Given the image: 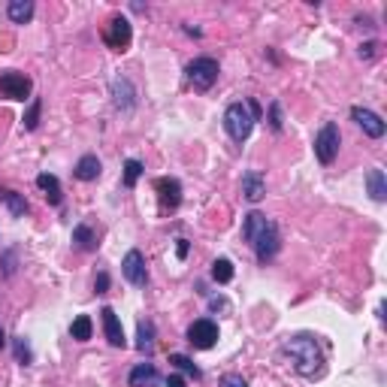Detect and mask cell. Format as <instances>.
Returning <instances> with one entry per match:
<instances>
[{"label":"cell","mask_w":387,"mask_h":387,"mask_svg":"<svg viewBox=\"0 0 387 387\" xmlns=\"http://www.w3.org/2000/svg\"><path fill=\"white\" fill-rule=\"evenodd\" d=\"M188 342L194 345V348H212V345L218 342V324L215 321H209V318H200V321H194L191 327H188Z\"/></svg>","instance_id":"ba28073f"},{"label":"cell","mask_w":387,"mask_h":387,"mask_svg":"<svg viewBox=\"0 0 387 387\" xmlns=\"http://www.w3.org/2000/svg\"><path fill=\"white\" fill-rule=\"evenodd\" d=\"M158 194H161V209L163 212H172L179 209V203H182V185H179V179H158Z\"/></svg>","instance_id":"4fadbf2b"},{"label":"cell","mask_w":387,"mask_h":387,"mask_svg":"<svg viewBox=\"0 0 387 387\" xmlns=\"http://www.w3.org/2000/svg\"><path fill=\"white\" fill-rule=\"evenodd\" d=\"M12 351H15V360H19L21 366L34 363V351H30V345H28L24 336H15V339H12Z\"/></svg>","instance_id":"d4e9b609"},{"label":"cell","mask_w":387,"mask_h":387,"mask_svg":"<svg viewBox=\"0 0 387 387\" xmlns=\"http://www.w3.org/2000/svg\"><path fill=\"white\" fill-rule=\"evenodd\" d=\"M212 278H215L218 285L233 282V263H230L227 258H218L215 263H212Z\"/></svg>","instance_id":"cb8c5ba5"},{"label":"cell","mask_w":387,"mask_h":387,"mask_svg":"<svg viewBox=\"0 0 387 387\" xmlns=\"http://www.w3.org/2000/svg\"><path fill=\"white\" fill-rule=\"evenodd\" d=\"M0 97H6V100H28L30 97V79L19 70L0 73Z\"/></svg>","instance_id":"52a82bcc"},{"label":"cell","mask_w":387,"mask_h":387,"mask_svg":"<svg viewBox=\"0 0 387 387\" xmlns=\"http://www.w3.org/2000/svg\"><path fill=\"white\" fill-rule=\"evenodd\" d=\"M91 330H94V324H91V318H88V315H79L70 324V336L76 342H88V339H91Z\"/></svg>","instance_id":"603a6c76"},{"label":"cell","mask_w":387,"mask_h":387,"mask_svg":"<svg viewBox=\"0 0 387 387\" xmlns=\"http://www.w3.org/2000/svg\"><path fill=\"white\" fill-rule=\"evenodd\" d=\"M6 15H10V21L24 24V21L34 19V3H30V0H12V3L6 6Z\"/></svg>","instance_id":"7402d4cb"},{"label":"cell","mask_w":387,"mask_h":387,"mask_svg":"<svg viewBox=\"0 0 387 387\" xmlns=\"http://www.w3.org/2000/svg\"><path fill=\"white\" fill-rule=\"evenodd\" d=\"M218 73L221 70H218L215 57H194V61L185 67V76L197 91H209V88L218 82Z\"/></svg>","instance_id":"277c9868"},{"label":"cell","mask_w":387,"mask_h":387,"mask_svg":"<svg viewBox=\"0 0 387 387\" xmlns=\"http://www.w3.org/2000/svg\"><path fill=\"white\" fill-rule=\"evenodd\" d=\"M106 46L115 48V52H127L130 39H134V28H130V21L125 19V15H112L109 24H106Z\"/></svg>","instance_id":"8992f818"},{"label":"cell","mask_w":387,"mask_h":387,"mask_svg":"<svg viewBox=\"0 0 387 387\" xmlns=\"http://www.w3.org/2000/svg\"><path fill=\"white\" fill-rule=\"evenodd\" d=\"M100 158H97V154H82L79 158V163H76V179L79 182H94V179H100Z\"/></svg>","instance_id":"2e32d148"},{"label":"cell","mask_w":387,"mask_h":387,"mask_svg":"<svg viewBox=\"0 0 387 387\" xmlns=\"http://www.w3.org/2000/svg\"><path fill=\"white\" fill-rule=\"evenodd\" d=\"M130 387H161V372H158V366L154 363H139V366H134L130 369Z\"/></svg>","instance_id":"5bb4252c"},{"label":"cell","mask_w":387,"mask_h":387,"mask_svg":"<svg viewBox=\"0 0 387 387\" xmlns=\"http://www.w3.org/2000/svg\"><path fill=\"white\" fill-rule=\"evenodd\" d=\"M121 276L127 278L130 285H136V287H143L148 282V269H145V258H143V251H127L125 254V260H121Z\"/></svg>","instance_id":"9c48e42d"},{"label":"cell","mask_w":387,"mask_h":387,"mask_svg":"<svg viewBox=\"0 0 387 387\" xmlns=\"http://www.w3.org/2000/svg\"><path fill=\"white\" fill-rule=\"evenodd\" d=\"M224 130L230 134L233 143H245L254 130V115L249 109V103H230L224 112Z\"/></svg>","instance_id":"3957f363"},{"label":"cell","mask_w":387,"mask_h":387,"mask_svg":"<svg viewBox=\"0 0 387 387\" xmlns=\"http://www.w3.org/2000/svg\"><path fill=\"white\" fill-rule=\"evenodd\" d=\"M339 143H342L339 127H336L333 121H327V125L318 130V136H315V154H318V161L321 163H333L336 154H339Z\"/></svg>","instance_id":"5b68a950"},{"label":"cell","mask_w":387,"mask_h":387,"mask_svg":"<svg viewBox=\"0 0 387 387\" xmlns=\"http://www.w3.org/2000/svg\"><path fill=\"white\" fill-rule=\"evenodd\" d=\"M263 194H267V179H263L258 170H249L242 176V197L249 203H260Z\"/></svg>","instance_id":"9a60e30c"},{"label":"cell","mask_w":387,"mask_h":387,"mask_svg":"<svg viewBox=\"0 0 387 387\" xmlns=\"http://www.w3.org/2000/svg\"><path fill=\"white\" fill-rule=\"evenodd\" d=\"M136 348L143 351L145 357L154 351V324L152 321H139L136 324Z\"/></svg>","instance_id":"d6986e66"},{"label":"cell","mask_w":387,"mask_h":387,"mask_svg":"<svg viewBox=\"0 0 387 387\" xmlns=\"http://www.w3.org/2000/svg\"><path fill=\"white\" fill-rule=\"evenodd\" d=\"M94 291H97V294H106V291H109V273H97V278H94Z\"/></svg>","instance_id":"4dcf8cb0"},{"label":"cell","mask_w":387,"mask_h":387,"mask_svg":"<svg viewBox=\"0 0 387 387\" xmlns=\"http://www.w3.org/2000/svg\"><path fill=\"white\" fill-rule=\"evenodd\" d=\"M109 91H112V103L118 106V109H134L136 106V88L127 76H115L109 82Z\"/></svg>","instance_id":"8fae6325"},{"label":"cell","mask_w":387,"mask_h":387,"mask_svg":"<svg viewBox=\"0 0 387 387\" xmlns=\"http://www.w3.org/2000/svg\"><path fill=\"white\" fill-rule=\"evenodd\" d=\"M3 276H15V251L3 254Z\"/></svg>","instance_id":"1f68e13d"},{"label":"cell","mask_w":387,"mask_h":387,"mask_svg":"<svg viewBox=\"0 0 387 387\" xmlns=\"http://www.w3.org/2000/svg\"><path fill=\"white\" fill-rule=\"evenodd\" d=\"M221 387H249V384H245L242 375H233V372H230V375L221 378Z\"/></svg>","instance_id":"f546056e"},{"label":"cell","mask_w":387,"mask_h":387,"mask_svg":"<svg viewBox=\"0 0 387 387\" xmlns=\"http://www.w3.org/2000/svg\"><path fill=\"white\" fill-rule=\"evenodd\" d=\"M139 176H143V163L139 161H125V188H134L139 182Z\"/></svg>","instance_id":"83f0119b"},{"label":"cell","mask_w":387,"mask_h":387,"mask_svg":"<svg viewBox=\"0 0 387 387\" xmlns=\"http://www.w3.org/2000/svg\"><path fill=\"white\" fill-rule=\"evenodd\" d=\"M167 387H185V378H179V375H170V378H167Z\"/></svg>","instance_id":"e575fe53"},{"label":"cell","mask_w":387,"mask_h":387,"mask_svg":"<svg viewBox=\"0 0 387 387\" xmlns=\"http://www.w3.org/2000/svg\"><path fill=\"white\" fill-rule=\"evenodd\" d=\"M6 345V333H3V327H0V348Z\"/></svg>","instance_id":"d590c367"},{"label":"cell","mask_w":387,"mask_h":387,"mask_svg":"<svg viewBox=\"0 0 387 387\" xmlns=\"http://www.w3.org/2000/svg\"><path fill=\"white\" fill-rule=\"evenodd\" d=\"M366 191L369 197H372L375 203H384L387 200V176H384V170H369L366 172Z\"/></svg>","instance_id":"ac0fdd59"},{"label":"cell","mask_w":387,"mask_h":387,"mask_svg":"<svg viewBox=\"0 0 387 387\" xmlns=\"http://www.w3.org/2000/svg\"><path fill=\"white\" fill-rule=\"evenodd\" d=\"M351 118L357 121V127L363 130L366 136H372V139H381L384 130H387V125L381 121V115H375L372 109H363V106H354V109H351Z\"/></svg>","instance_id":"30bf717a"},{"label":"cell","mask_w":387,"mask_h":387,"mask_svg":"<svg viewBox=\"0 0 387 387\" xmlns=\"http://www.w3.org/2000/svg\"><path fill=\"white\" fill-rule=\"evenodd\" d=\"M37 188L46 194V200L52 203V206H61L64 191H61V182H57V176H52V172H39V176H37Z\"/></svg>","instance_id":"e0dca14e"},{"label":"cell","mask_w":387,"mask_h":387,"mask_svg":"<svg viewBox=\"0 0 387 387\" xmlns=\"http://www.w3.org/2000/svg\"><path fill=\"white\" fill-rule=\"evenodd\" d=\"M100 321H103V333H106V342L112 345V348H125L127 339H125V327H121L118 315H115V309L103 306L100 309Z\"/></svg>","instance_id":"7c38bea8"},{"label":"cell","mask_w":387,"mask_h":387,"mask_svg":"<svg viewBox=\"0 0 387 387\" xmlns=\"http://www.w3.org/2000/svg\"><path fill=\"white\" fill-rule=\"evenodd\" d=\"M269 127H273L276 134L285 127V121H282V103H269Z\"/></svg>","instance_id":"f1b7e54d"},{"label":"cell","mask_w":387,"mask_h":387,"mask_svg":"<svg viewBox=\"0 0 387 387\" xmlns=\"http://www.w3.org/2000/svg\"><path fill=\"white\" fill-rule=\"evenodd\" d=\"M39 112H43V100H39V97H34V100H30V109L24 112V130H37L39 127Z\"/></svg>","instance_id":"484cf974"},{"label":"cell","mask_w":387,"mask_h":387,"mask_svg":"<svg viewBox=\"0 0 387 387\" xmlns=\"http://www.w3.org/2000/svg\"><path fill=\"white\" fill-rule=\"evenodd\" d=\"M188 251H191V242H188V240H176V258H179V260H185V258H188Z\"/></svg>","instance_id":"d6a6232c"},{"label":"cell","mask_w":387,"mask_h":387,"mask_svg":"<svg viewBox=\"0 0 387 387\" xmlns=\"http://www.w3.org/2000/svg\"><path fill=\"white\" fill-rule=\"evenodd\" d=\"M0 203H6V206H10V215H12V218L28 215V200H24L21 194L10 191V188H0Z\"/></svg>","instance_id":"ffe728a7"},{"label":"cell","mask_w":387,"mask_h":387,"mask_svg":"<svg viewBox=\"0 0 387 387\" xmlns=\"http://www.w3.org/2000/svg\"><path fill=\"white\" fill-rule=\"evenodd\" d=\"M73 245H76L79 251H94L97 249L94 230L88 227V224H76V227H73Z\"/></svg>","instance_id":"44dd1931"},{"label":"cell","mask_w":387,"mask_h":387,"mask_svg":"<svg viewBox=\"0 0 387 387\" xmlns=\"http://www.w3.org/2000/svg\"><path fill=\"white\" fill-rule=\"evenodd\" d=\"M170 363L176 366V369H182V372H188V375L200 378V369H197V363H194L191 357H185V354H170Z\"/></svg>","instance_id":"4316f807"},{"label":"cell","mask_w":387,"mask_h":387,"mask_svg":"<svg viewBox=\"0 0 387 387\" xmlns=\"http://www.w3.org/2000/svg\"><path fill=\"white\" fill-rule=\"evenodd\" d=\"M282 351L291 357V366L296 375L303 378H318L324 372V354H321L318 342L312 339V336L300 333V336H291V339H285Z\"/></svg>","instance_id":"7a4b0ae2"},{"label":"cell","mask_w":387,"mask_h":387,"mask_svg":"<svg viewBox=\"0 0 387 387\" xmlns=\"http://www.w3.org/2000/svg\"><path fill=\"white\" fill-rule=\"evenodd\" d=\"M375 48H378V43H366V46H360V57H375Z\"/></svg>","instance_id":"836d02e7"},{"label":"cell","mask_w":387,"mask_h":387,"mask_svg":"<svg viewBox=\"0 0 387 387\" xmlns=\"http://www.w3.org/2000/svg\"><path fill=\"white\" fill-rule=\"evenodd\" d=\"M242 236H245V242L254 249V254H258L260 263L276 258V251H278V227L263 215V212H249V215H245Z\"/></svg>","instance_id":"6da1fadb"}]
</instances>
